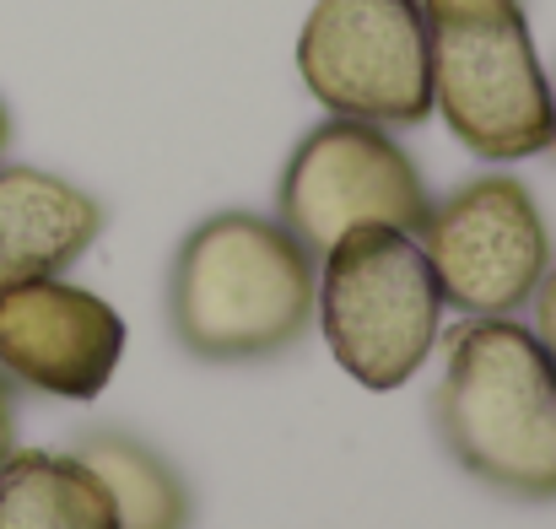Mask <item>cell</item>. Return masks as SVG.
I'll return each instance as SVG.
<instances>
[{
  "instance_id": "1",
  "label": "cell",
  "mask_w": 556,
  "mask_h": 529,
  "mask_svg": "<svg viewBox=\"0 0 556 529\" xmlns=\"http://www.w3.org/2000/svg\"><path fill=\"white\" fill-rule=\"evenodd\" d=\"M319 254L276 216L216 211L174 254L168 325L200 362H260L308 336Z\"/></svg>"
},
{
  "instance_id": "2",
  "label": "cell",
  "mask_w": 556,
  "mask_h": 529,
  "mask_svg": "<svg viewBox=\"0 0 556 529\" xmlns=\"http://www.w3.org/2000/svg\"><path fill=\"white\" fill-rule=\"evenodd\" d=\"M432 421L454 465L519 503H556V362L514 314L443 336Z\"/></svg>"
},
{
  "instance_id": "3",
  "label": "cell",
  "mask_w": 556,
  "mask_h": 529,
  "mask_svg": "<svg viewBox=\"0 0 556 529\" xmlns=\"http://www.w3.org/2000/svg\"><path fill=\"white\" fill-rule=\"evenodd\" d=\"M432 109L486 163L552 147V81L519 0H421Z\"/></svg>"
},
{
  "instance_id": "4",
  "label": "cell",
  "mask_w": 556,
  "mask_h": 529,
  "mask_svg": "<svg viewBox=\"0 0 556 529\" xmlns=\"http://www.w3.org/2000/svg\"><path fill=\"white\" fill-rule=\"evenodd\" d=\"M314 314L336 362L372 394L400 389L438 347L443 298L421 243L400 227H346L319 254Z\"/></svg>"
},
{
  "instance_id": "5",
  "label": "cell",
  "mask_w": 556,
  "mask_h": 529,
  "mask_svg": "<svg viewBox=\"0 0 556 529\" xmlns=\"http://www.w3.org/2000/svg\"><path fill=\"white\" fill-rule=\"evenodd\" d=\"M298 71L330 114L421 125L432 114L421 0H314Z\"/></svg>"
},
{
  "instance_id": "6",
  "label": "cell",
  "mask_w": 556,
  "mask_h": 529,
  "mask_svg": "<svg viewBox=\"0 0 556 529\" xmlns=\"http://www.w3.org/2000/svg\"><path fill=\"white\" fill-rule=\"evenodd\" d=\"M432 211V194L416 174L410 152L372 119L330 114L314 125L276 184V222H287L314 254H325L346 227H400L421 232Z\"/></svg>"
},
{
  "instance_id": "7",
  "label": "cell",
  "mask_w": 556,
  "mask_h": 529,
  "mask_svg": "<svg viewBox=\"0 0 556 529\" xmlns=\"http://www.w3.org/2000/svg\"><path fill=\"white\" fill-rule=\"evenodd\" d=\"M438 298L459 314H519L552 270V227L514 174H481L427 211L416 232Z\"/></svg>"
},
{
  "instance_id": "8",
  "label": "cell",
  "mask_w": 556,
  "mask_h": 529,
  "mask_svg": "<svg viewBox=\"0 0 556 529\" xmlns=\"http://www.w3.org/2000/svg\"><path fill=\"white\" fill-rule=\"evenodd\" d=\"M125 356V319L60 276L0 292V373L54 400H98Z\"/></svg>"
},
{
  "instance_id": "9",
  "label": "cell",
  "mask_w": 556,
  "mask_h": 529,
  "mask_svg": "<svg viewBox=\"0 0 556 529\" xmlns=\"http://www.w3.org/2000/svg\"><path fill=\"white\" fill-rule=\"evenodd\" d=\"M103 232V205L71 178L0 163V292L65 276Z\"/></svg>"
},
{
  "instance_id": "10",
  "label": "cell",
  "mask_w": 556,
  "mask_h": 529,
  "mask_svg": "<svg viewBox=\"0 0 556 529\" xmlns=\"http://www.w3.org/2000/svg\"><path fill=\"white\" fill-rule=\"evenodd\" d=\"M0 529H119V514L76 454L16 449L0 470Z\"/></svg>"
},
{
  "instance_id": "11",
  "label": "cell",
  "mask_w": 556,
  "mask_h": 529,
  "mask_svg": "<svg viewBox=\"0 0 556 529\" xmlns=\"http://www.w3.org/2000/svg\"><path fill=\"white\" fill-rule=\"evenodd\" d=\"M76 459L87 470H98V481L109 487L119 529H189L194 525V497H189L185 476L168 465V454H157L136 432H119V427L87 432L76 443Z\"/></svg>"
},
{
  "instance_id": "12",
  "label": "cell",
  "mask_w": 556,
  "mask_h": 529,
  "mask_svg": "<svg viewBox=\"0 0 556 529\" xmlns=\"http://www.w3.org/2000/svg\"><path fill=\"white\" fill-rule=\"evenodd\" d=\"M535 336H541V347H546V356L556 362V265L546 270V281L535 287Z\"/></svg>"
},
{
  "instance_id": "13",
  "label": "cell",
  "mask_w": 556,
  "mask_h": 529,
  "mask_svg": "<svg viewBox=\"0 0 556 529\" xmlns=\"http://www.w3.org/2000/svg\"><path fill=\"white\" fill-rule=\"evenodd\" d=\"M11 454H16V394H11V378L0 373V470Z\"/></svg>"
},
{
  "instance_id": "14",
  "label": "cell",
  "mask_w": 556,
  "mask_h": 529,
  "mask_svg": "<svg viewBox=\"0 0 556 529\" xmlns=\"http://www.w3.org/2000/svg\"><path fill=\"white\" fill-rule=\"evenodd\" d=\"M5 147H11V114H5V103H0V163H5Z\"/></svg>"
},
{
  "instance_id": "15",
  "label": "cell",
  "mask_w": 556,
  "mask_h": 529,
  "mask_svg": "<svg viewBox=\"0 0 556 529\" xmlns=\"http://www.w3.org/2000/svg\"><path fill=\"white\" fill-rule=\"evenodd\" d=\"M546 152L556 158V81H552V147H546Z\"/></svg>"
}]
</instances>
